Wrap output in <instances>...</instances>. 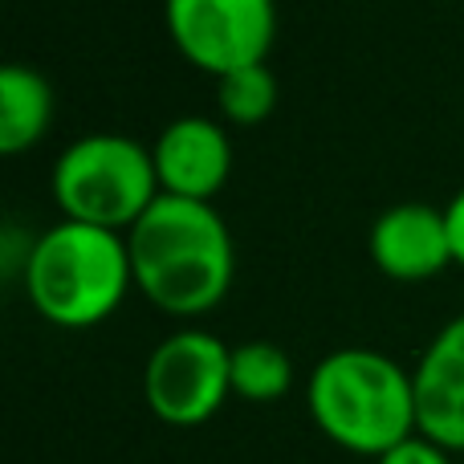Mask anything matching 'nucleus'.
Here are the masks:
<instances>
[{
  "mask_svg": "<svg viewBox=\"0 0 464 464\" xmlns=\"http://www.w3.org/2000/svg\"><path fill=\"white\" fill-rule=\"evenodd\" d=\"M135 289L171 318L217 310L237 277L232 232L212 204L160 196L127 232Z\"/></svg>",
  "mask_w": 464,
  "mask_h": 464,
  "instance_id": "1",
  "label": "nucleus"
},
{
  "mask_svg": "<svg viewBox=\"0 0 464 464\" xmlns=\"http://www.w3.org/2000/svg\"><path fill=\"white\" fill-rule=\"evenodd\" d=\"M305 411L330 444L371 460L420 432L411 371L371 346H343L318 359L305 379Z\"/></svg>",
  "mask_w": 464,
  "mask_h": 464,
  "instance_id": "2",
  "label": "nucleus"
},
{
  "mask_svg": "<svg viewBox=\"0 0 464 464\" xmlns=\"http://www.w3.org/2000/svg\"><path fill=\"white\" fill-rule=\"evenodd\" d=\"M21 285L49 326H102L135 285L127 237L78 220H57L53 228L33 237Z\"/></svg>",
  "mask_w": 464,
  "mask_h": 464,
  "instance_id": "3",
  "label": "nucleus"
},
{
  "mask_svg": "<svg viewBox=\"0 0 464 464\" xmlns=\"http://www.w3.org/2000/svg\"><path fill=\"white\" fill-rule=\"evenodd\" d=\"M49 192L65 220L122 237L163 196L151 147L127 135H86L70 143L49 171Z\"/></svg>",
  "mask_w": 464,
  "mask_h": 464,
  "instance_id": "4",
  "label": "nucleus"
},
{
  "mask_svg": "<svg viewBox=\"0 0 464 464\" xmlns=\"http://www.w3.org/2000/svg\"><path fill=\"white\" fill-rule=\"evenodd\" d=\"M232 395V346L212 330H176L143 367V400L168 428H200Z\"/></svg>",
  "mask_w": 464,
  "mask_h": 464,
  "instance_id": "5",
  "label": "nucleus"
},
{
  "mask_svg": "<svg viewBox=\"0 0 464 464\" xmlns=\"http://www.w3.org/2000/svg\"><path fill=\"white\" fill-rule=\"evenodd\" d=\"M163 24L188 65L225 78L245 65H265L277 41V5L273 0H163Z\"/></svg>",
  "mask_w": 464,
  "mask_h": 464,
  "instance_id": "6",
  "label": "nucleus"
},
{
  "mask_svg": "<svg viewBox=\"0 0 464 464\" xmlns=\"http://www.w3.org/2000/svg\"><path fill=\"white\" fill-rule=\"evenodd\" d=\"M155 176L163 196H184V200L212 204L225 192L232 176V139L220 119L184 114L171 119L160 130L151 147Z\"/></svg>",
  "mask_w": 464,
  "mask_h": 464,
  "instance_id": "7",
  "label": "nucleus"
},
{
  "mask_svg": "<svg viewBox=\"0 0 464 464\" xmlns=\"http://www.w3.org/2000/svg\"><path fill=\"white\" fill-rule=\"evenodd\" d=\"M371 261L392 281H428L452 265V240L444 208L432 204H392L371 225Z\"/></svg>",
  "mask_w": 464,
  "mask_h": 464,
  "instance_id": "8",
  "label": "nucleus"
},
{
  "mask_svg": "<svg viewBox=\"0 0 464 464\" xmlns=\"http://www.w3.org/2000/svg\"><path fill=\"white\" fill-rule=\"evenodd\" d=\"M411 379H416L420 436L449 452H464V314L436 330Z\"/></svg>",
  "mask_w": 464,
  "mask_h": 464,
  "instance_id": "9",
  "label": "nucleus"
},
{
  "mask_svg": "<svg viewBox=\"0 0 464 464\" xmlns=\"http://www.w3.org/2000/svg\"><path fill=\"white\" fill-rule=\"evenodd\" d=\"M53 122V90L29 65L0 70V155H21L45 139Z\"/></svg>",
  "mask_w": 464,
  "mask_h": 464,
  "instance_id": "10",
  "label": "nucleus"
},
{
  "mask_svg": "<svg viewBox=\"0 0 464 464\" xmlns=\"http://www.w3.org/2000/svg\"><path fill=\"white\" fill-rule=\"evenodd\" d=\"M294 387V359L269 338L232 346V395L245 403H277Z\"/></svg>",
  "mask_w": 464,
  "mask_h": 464,
  "instance_id": "11",
  "label": "nucleus"
},
{
  "mask_svg": "<svg viewBox=\"0 0 464 464\" xmlns=\"http://www.w3.org/2000/svg\"><path fill=\"white\" fill-rule=\"evenodd\" d=\"M277 111V78L269 65H245L217 78V114L228 127H261Z\"/></svg>",
  "mask_w": 464,
  "mask_h": 464,
  "instance_id": "12",
  "label": "nucleus"
},
{
  "mask_svg": "<svg viewBox=\"0 0 464 464\" xmlns=\"http://www.w3.org/2000/svg\"><path fill=\"white\" fill-rule=\"evenodd\" d=\"M375 464H452V452L416 432L411 440H403V444H395L392 452H383Z\"/></svg>",
  "mask_w": 464,
  "mask_h": 464,
  "instance_id": "13",
  "label": "nucleus"
},
{
  "mask_svg": "<svg viewBox=\"0 0 464 464\" xmlns=\"http://www.w3.org/2000/svg\"><path fill=\"white\" fill-rule=\"evenodd\" d=\"M444 220H449V240H452V265L464 269V188L449 200L444 208Z\"/></svg>",
  "mask_w": 464,
  "mask_h": 464,
  "instance_id": "14",
  "label": "nucleus"
}]
</instances>
